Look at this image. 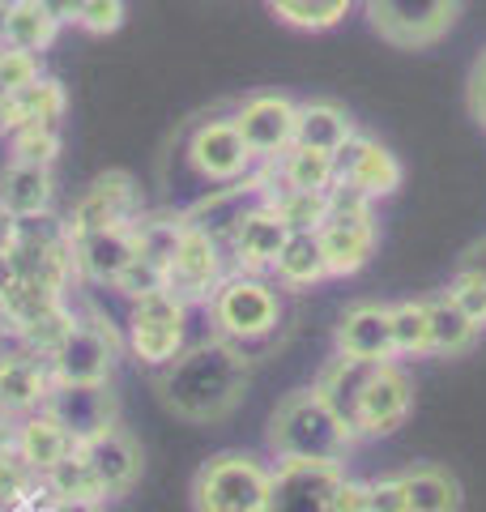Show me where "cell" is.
Here are the masks:
<instances>
[{
	"label": "cell",
	"mask_w": 486,
	"mask_h": 512,
	"mask_svg": "<svg viewBox=\"0 0 486 512\" xmlns=\"http://www.w3.org/2000/svg\"><path fill=\"white\" fill-rule=\"evenodd\" d=\"M252 355L226 338H201L184 346L167 367L154 372V389L175 419L184 423H222L235 414L252 384Z\"/></svg>",
	"instance_id": "1"
},
{
	"label": "cell",
	"mask_w": 486,
	"mask_h": 512,
	"mask_svg": "<svg viewBox=\"0 0 486 512\" xmlns=\"http://www.w3.org/2000/svg\"><path fill=\"white\" fill-rule=\"evenodd\" d=\"M354 440H359L354 427L337 419V410L316 389L286 393L265 427L273 461H333V466H346Z\"/></svg>",
	"instance_id": "2"
},
{
	"label": "cell",
	"mask_w": 486,
	"mask_h": 512,
	"mask_svg": "<svg viewBox=\"0 0 486 512\" xmlns=\"http://www.w3.org/2000/svg\"><path fill=\"white\" fill-rule=\"evenodd\" d=\"M209 316L218 338L243 346L252 355V346L269 342L273 333L282 329L286 320V303H282V291L273 286L265 274H243V269H231L218 291L209 295V303L201 308Z\"/></svg>",
	"instance_id": "3"
},
{
	"label": "cell",
	"mask_w": 486,
	"mask_h": 512,
	"mask_svg": "<svg viewBox=\"0 0 486 512\" xmlns=\"http://www.w3.org/2000/svg\"><path fill=\"white\" fill-rule=\"evenodd\" d=\"M324 256H329V274L333 278H354L367 261L376 256L380 227H376V201L359 192L354 184L333 180L329 188V214L316 227Z\"/></svg>",
	"instance_id": "4"
},
{
	"label": "cell",
	"mask_w": 486,
	"mask_h": 512,
	"mask_svg": "<svg viewBox=\"0 0 486 512\" xmlns=\"http://www.w3.org/2000/svg\"><path fill=\"white\" fill-rule=\"evenodd\" d=\"M273 466L256 453H214L192 474V512H265Z\"/></svg>",
	"instance_id": "5"
},
{
	"label": "cell",
	"mask_w": 486,
	"mask_h": 512,
	"mask_svg": "<svg viewBox=\"0 0 486 512\" xmlns=\"http://www.w3.org/2000/svg\"><path fill=\"white\" fill-rule=\"evenodd\" d=\"M465 0H363V18L380 43L401 52H423L452 35L461 22Z\"/></svg>",
	"instance_id": "6"
},
{
	"label": "cell",
	"mask_w": 486,
	"mask_h": 512,
	"mask_svg": "<svg viewBox=\"0 0 486 512\" xmlns=\"http://www.w3.org/2000/svg\"><path fill=\"white\" fill-rule=\"evenodd\" d=\"M188 303L175 299L167 286L150 291L128 303V320H124V346L133 350V359L141 367H167L180 350L188 346Z\"/></svg>",
	"instance_id": "7"
},
{
	"label": "cell",
	"mask_w": 486,
	"mask_h": 512,
	"mask_svg": "<svg viewBox=\"0 0 486 512\" xmlns=\"http://www.w3.org/2000/svg\"><path fill=\"white\" fill-rule=\"evenodd\" d=\"M120 346L124 333L99 312H90V316H73L69 333L56 342L47 363H52L56 384H107Z\"/></svg>",
	"instance_id": "8"
},
{
	"label": "cell",
	"mask_w": 486,
	"mask_h": 512,
	"mask_svg": "<svg viewBox=\"0 0 486 512\" xmlns=\"http://www.w3.org/2000/svg\"><path fill=\"white\" fill-rule=\"evenodd\" d=\"M188 167L197 171V180L205 184H239L256 171V154L248 150L243 141L235 116H214V120H201L197 128L188 133V146H184Z\"/></svg>",
	"instance_id": "9"
},
{
	"label": "cell",
	"mask_w": 486,
	"mask_h": 512,
	"mask_svg": "<svg viewBox=\"0 0 486 512\" xmlns=\"http://www.w3.org/2000/svg\"><path fill=\"white\" fill-rule=\"evenodd\" d=\"M346 466L333 461H278L265 512H342Z\"/></svg>",
	"instance_id": "10"
},
{
	"label": "cell",
	"mask_w": 486,
	"mask_h": 512,
	"mask_svg": "<svg viewBox=\"0 0 486 512\" xmlns=\"http://www.w3.org/2000/svg\"><path fill=\"white\" fill-rule=\"evenodd\" d=\"M231 274V256L218 239H209L205 231H184V239L175 244L167 261V291L175 299H184L188 308H205L209 295L218 291V282Z\"/></svg>",
	"instance_id": "11"
},
{
	"label": "cell",
	"mask_w": 486,
	"mask_h": 512,
	"mask_svg": "<svg viewBox=\"0 0 486 512\" xmlns=\"http://www.w3.org/2000/svg\"><path fill=\"white\" fill-rule=\"evenodd\" d=\"M141 214H145V201L137 180L128 171H107L73 201L64 227H69V235L99 231V227H133Z\"/></svg>",
	"instance_id": "12"
},
{
	"label": "cell",
	"mask_w": 486,
	"mask_h": 512,
	"mask_svg": "<svg viewBox=\"0 0 486 512\" xmlns=\"http://www.w3.org/2000/svg\"><path fill=\"white\" fill-rule=\"evenodd\" d=\"M261 201H269V192H265L261 171H252L248 180H239V184L209 188L201 201H192L184 210V222L192 231H205L209 239H218V244L226 248L235 239V231L243 227V218H248Z\"/></svg>",
	"instance_id": "13"
},
{
	"label": "cell",
	"mask_w": 486,
	"mask_h": 512,
	"mask_svg": "<svg viewBox=\"0 0 486 512\" xmlns=\"http://www.w3.org/2000/svg\"><path fill=\"white\" fill-rule=\"evenodd\" d=\"M333 167H337V180H342V184H354L359 192H367L371 201L393 197V192L405 184L401 158L388 150L384 141L367 137V133H354L346 146L333 154Z\"/></svg>",
	"instance_id": "14"
},
{
	"label": "cell",
	"mask_w": 486,
	"mask_h": 512,
	"mask_svg": "<svg viewBox=\"0 0 486 512\" xmlns=\"http://www.w3.org/2000/svg\"><path fill=\"white\" fill-rule=\"evenodd\" d=\"M56 389L52 363L35 350H26L13 342L9 350H0V414L9 419H26L47 406V397Z\"/></svg>",
	"instance_id": "15"
},
{
	"label": "cell",
	"mask_w": 486,
	"mask_h": 512,
	"mask_svg": "<svg viewBox=\"0 0 486 512\" xmlns=\"http://www.w3.org/2000/svg\"><path fill=\"white\" fill-rule=\"evenodd\" d=\"M295 120H299V103H290L286 94H252L235 107V124L248 150L256 154V163L278 158L282 150L295 146Z\"/></svg>",
	"instance_id": "16"
},
{
	"label": "cell",
	"mask_w": 486,
	"mask_h": 512,
	"mask_svg": "<svg viewBox=\"0 0 486 512\" xmlns=\"http://www.w3.org/2000/svg\"><path fill=\"white\" fill-rule=\"evenodd\" d=\"M410 406H414V380L401 372L397 363H376L367 389H363V402H359V423L354 431L363 436H393L397 427H405L410 419Z\"/></svg>",
	"instance_id": "17"
},
{
	"label": "cell",
	"mask_w": 486,
	"mask_h": 512,
	"mask_svg": "<svg viewBox=\"0 0 486 512\" xmlns=\"http://www.w3.org/2000/svg\"><path fill=\"white\" fill-rule=\"evenodd\" d=\"M133 261H137V231L133 227H99V231L73 235L77 282H90V286L111 291Z\"/></svg>",
	"instance_id": "18"
},
{
	"label": "cell",
	"mask_w": 486,
	"mask_h": 512,
	"mask_svg": "<svg viewBox=\"0 0 486 512\" xmlns=\"http://www.w3.org/2000/svg\"><path fill=\"white\" fill-rule=\"evenodd\" d=\"M47 410L64 423V431H69L77 444L94 440L99 431L116 427V419H120V402L107 384H56L52 397H47Z\"/></svg>",
	"instance_id": "19"
},
{
	"label": "cell",
	"mask_w": 486,
	"mask_h": 512,
	"mask_svg": "<svg viewBox=\"0 0 486 512\" xmlns=\"http://www.w3.org/2000/svg\"><path fill=\"white\" fill-rule=\"evenodd\" d=\"M337 355L363 359V363H397L393 342V312L384 303H354L333 329Z\"/></svg>",
	"instance_id": "20"
},
{
	"label": "cell",
	"mask_w": 486,
	"mask_h": 512,
	"mask_svg": "<svg viewBox=\"0 0 486 512\" xmlns=\"http://www.w3.org/2000/svg\"><path fill=\"white\" fill-rule=\"evenodd\" d=\"M286 235H290V227L282 222V214L273 210L269 201H261L248 218H243V227L235 231L231 244H226L231 269H243V274H269L282 244H286Z\"/></svg>",
	"instance_id": "21"
},
{
	"label": "cell",
	"mask_w": 486,
	"mask_h": 512,
	"mask_svg": "<svg viewBox=\"0 0 486 512\" xmlns=\"http://www.w3.org/2000/svg\"><path fill=\"white\" fill-rule=\"evenodd\" d=\"M81 453H86L90 466L99 470V478H103V487H107L111 500H120V495H128V491L141 483V470H145L141 444L128 436L120 423L99 431L94 440H86V444H81Z\"/></svg>",
	"instance_id": "22"
},
{
	"label": "cell",
	"mask_w": 486,
	"mask_h": 512,
	"mask_svg": "<svg viewBox=\"0 0 486 512\" xmlns=\"http://www.w3.org/2000/svg\"><path fill=\"white\" fill-rule=\"evenodd\" d=\"M56 205V175L52 167H35V163H9L0 167V214L30 222V218H47Z\"/></svg>",
	"instance_id": "23"
},
{
	"label": "cell",
	"mask_w": 486,
	"mask_h": 512,
	"mask_svg": "<svg viewBox=\"0 0 486 512\" xmlns=\"http://www.w3.org/2000/svg\"><path fill=\"white\" fill-rule=\"evenodd\" d=\"M64 111H69V94L56 77L39 73L30 86L13 90L0 99V133H18V128H30V124H60Z\"/></svg>",
	"instance_id": "24"
},
{
	"label": "cell",
	"mask_w": 486,
	"mask_h": 512,
	"mask_svg": "<svg viewBox=\"0 0 486 512\" xmlns=\"http://www.w3.org/2000/svg\"><path fill=\"white\" fill-rule=\"evenodd\" d=\"M371 372H376V363H363V359H350V355H333L329 363L320 367V376L312 389L337 410V419H342L346 427L359 423V402H363V389ZM359 436V431H354Z\"/></svg>",
	"instance_id": "25"
},
{
	"label": "cell",
	"mask_w": 486,
	"mask_h": 512,
	"mask_svg": "<svg viewBox=\"0 0 486 512\" xmlns=\"http://www.w3.org/2000/svg\"><path fill=\"white\" fill-rule=\"evenodd\" d=\"M269 274L278 278L282 291H312V286L329 282L333 274H329V256H324L320 235L316 231H290Z\"/></svg>",
	"instance_id": "26"
},
{
	"label": "cell",
	"mask_w": 486,
	"mask_h": 512,
	"mask_svg": "<svg viewBox=\"0 0 486 512\" xmlns=\"http://www.w3.org/2000/svg\"><path fill=\"white\" fill-rule=\"evenodd\" d=\"M77 448V440L64 431V423L56 419L52 410H35L26 414V419H18V457L26 461L30 470H35L39 478L56 466V461H64Z\"/></svg>",
	"instance_id": "27"
},
{
	"label": "cell",
	"mask_w": 486,
	"mask_h": 512,
	"mask_svg": "<svg viewBox=\"0 0 486 512\" xmlns=\"http://www.w3.org/2000/svg\"><path fill=\"white\" fill-rule=\"evenodd\" d=\"M39 483L56 495V500H64V504H86V508H103L111 495H107V487H103V478H99V470L90 466V457L81 453V444L73 448L64 461H56L52 470H47Z\"/></svg>",
	"instance_id": "28"
},
{
	"label": "cell",
	"mask_w": 486,
	"mask_h": 512,
	"mask_svg": "<svg viewBox=\"0 0 486 512\" xmlns=\"http://www.w3.org/2000/svg\"><path fill=\"white\" fill-rule=\"evenodd\" d=\"M359 133L350 120L346 107H337L329 99H316V103H299V120H295V146H312L324 154H337L346 141Z\"/></svg>",
	"instance_id": "29"
},
{
	"label": "cell",
	"mask_w": 486,
	"mask_h": 512,
	"mask_svg": "<svg viewBox=\"0 0 486 512\" xmlns=\"http://www.w3.org/2000/svg\"><path fill=\"white\" fill-rule=\"evenodd\" d=\"M427 320H431V355H444V359L469 355L478 342V333H482L448 291L427 299Z\"/></svg>",
	"instance_id": "30"
},
{
	"label": "cell",
	"mask_w": 486,
	"mask_h": 512,
	"mask_svg": "<svg viewBox=\"0 0 486 512\" xmlns=\"http://www.w3.org/2000/svg\"><path fill=\"white\" fill-rule=\"evenodd\" d=\"M60 22L47 13L43 0H9V26H5V43L22 47L30 56L52 52V43L60 39Z\"/></svg>",
	"instance_id": "31"
},
{
	"label": "cell",
	"mask_w": 486,
	"mask_h": 512,
	"mask_svg": "<svg viewBox=\"0 0 486 512\" xmlns=\"http://www.w3.org/2000/svg\"><path fill=\"white\" fill-rule=\"evenodd\" d=\"M410 512H461V483L440 466H410L401 470Z\"/></svg>",
	"instance_id": "32"
},
{
	"label": "cell",
	"mask_w": 486,
	"mask_h": 512,
	"mask_svg": "<svg viewBox=\"0 0 486 512\" xmlns=\"http://www.w3.org/2000/svg\"><path fill=\"white\" fill-rule=\"evenodd\" d=\"M265 5L278 22L307 30V35H320V30H333V26L346 22L354 0H265Z\"/></svg>",
	"instance_id": "33"
},
{
	"label": "cell",
	"mask_w": 486,
	"mask_h": 512,
	"mask_svg": "<svg viewBox=\"0 0 486 512\" xmlns=\"http://www.w3.org/2000/svg\"><path fill=\"white\" fill-rule=\"evenodd\" d=\"M133 231H137V252L167 269L175 244H180L188 231V222H184V214H141L133 222Z\"/></svg>",
	"instance_id": "34"
},
{
	"label": "cell",
	"mask_w": 486,
	"mask_h": 512,
	"mask_svg": "<svg viewBox=\"0 0 486 512\" xmlns=\"http://www.w3.org/2000/svg\"><path fill=\"white\" fill-rule=\"evenodd\" d=\"M393 342H397V359H418L431 355V320H427V299H405L393 303Z\"/></svg>",
	"instance_id": "35"
},
{
	"label": "cell",
	"mask_w": 486,
	"mask_h": 512,
	"mask_svg": "<svg viewBox=\"0 0 486 512\" xmlns=\"http://www.w3.org/2000/svg\"><path fill=\"white\" fill-rule=\"evenodd\" d=\"M64 150L60 124H30L9 133V158L13 163H35V167H56Z\"/></svg>",
	"instance_id": "36"
},
{
	"label": "cell",
	"mask_w": 486,
	"mask_h": 512,
	"mask_svg": "<svg viewBox=\"0 0 486 512\" xmlns=\"http://www.w3.org/2000/svg\"><path fill=\"white\" fill-rule=\"evenodd\" d=\"M269 205L282 214V222L290 231H316L324 222V214H329V192H290V188H282V192L269 197Z\"/></svg>",
	"instance_id": "37"
},
{
	"label": "cell",
	"mask_w": 486,
	"mask_h": 512,
	"mask_svg": "<svg viewBox=\"0 0 486 512\" xmlns=\"http://www.w3.org/2000/svg\"><path fill=\"white\" fill-rule=\"evenodd\" d=\"M35 487H39V474L30 470L18 453L0 457V512H9L13 504H22Z\"/></svg>",
	"instance_id": "38"
},
{
	"label": "cell",
	"mask_w": 486,
	"mask_h": 512,
	"mask_svg": "<svg viewBox=\"0 0 486 512\" xmlns=\"http://www.w3.org/2000/svg\"><path fill=\"white\" fill-rule=\"evenodd\" d=\"M162 286H167V269H162V265H154L150 256H141V252H137V261L124 269V274H120V282L111 286V291H116V295H124L128 303H133V299L150 295V291H162Z\"/></svg>",
	"instance_id": "39"
},
{
	"label": "cell",
	"mask_w": 486,
	"mask_h": 512,
	"mask_svg": "<svg viewBox=\"0 0 486 512\" xmlns=\"http://www.w3.org/2000/svg\"><path fill=\"white\" fill-rule=\"evenodd\" d=\"M448 295L461 303V312L474 320L478 329H486V278L482 274L457 265V274H452V282H448Z\"/></svg>",
	"instance_id": "40"
},
{
	"label": "cell",
	"mask_w": 486,
	"mask_h": 512,
	"mask_svg": "<svg viewBox=\"0 0 486 512\" xmlns=\"http://www.w3.org/2000/svg\"><path fill=\"white\" fill-rule=\"evenodd\" d=\"M39 77V56H30V52H22V47H0V99L5 94H13V90H22V86H30Z\"/></svg>",
	"instance_id": "41"
},
{
	"label": "cell",
	"mask_w": 486,
	"mask_h": 512,
	"mask_svg": "<svg viewBox=\"0 0 486 512\" xmlns=\"http://www.w3.org/2000/svg\"><path fill=\"white\" fill-rule=\"evenodd\" d=\"M124 18H128L124 0H86L77 30H86V35H94V39H107V35H116V30L124 26Z\"/></svg>",
	"instance_id": "42"
},
{
	"label": "cell",
	"mask_w": 486,
	"mask_h": 512,
	"mask_svg": "<svg viewBox=\"0 0 486 512\" xmlns=\"http://www.w3.org/2000/svg\"><path fill=\"white\" fill-rule=\"evenodd\" d=\"M367 512H410V500H405L401 474L371 478V483H367Z\"/></svg>",
	"instance_id": "43"
},
{
	"label": "cell",
	"mask_w": 486,
	"mask_h": 512,
	"mask_svg": "<svg viewBox=\"0 0 486 512\" xmlns=\"http://www.w3.org/2000/svg\"><path fill=\"white\" fill-rule=\"evenodd\" d=\"M465 107H469V116H474V124L486 128V47H482V56L474 60V69H469Z\"/></svg>",
	"instance_id": "44"
},
{
	"label": "cell",
	"mask_w": 486,
	"mask_h": 512,
	"mask_svg": "<svg viewBox=\"0 0 486 512\" xmlns=\"http://www.w3.org/2000/svg\"><path fill=\"white\" fill-rule=\"evenodd\" d=\"M47 13L60 22V26H77L81 22V9H86V0H43Z\"/></svg>",
	"instance_id": "45"
},
{
	"label": "cell",
	"mask_w": 486,
	"mask_h": 512,
	"mask_svg": "<svg viewBox=\"0 0 486 512\" xmlns=\"http://www.w3.org/2000/svg\"><path fill=\"white\" fill-rule=\"evenodd\" d=\"M342 512H367V483L346 478L342 483Z\"/></svg>",
	"instance_id": "46"
},
{
	"label": "cell",
	"mask_w": 486,
	"mask_h": 512,
	"mask_svg": "<svg viewBox=\"0 0 486 512\" xmlns=\"http://www.w3.org/2000/svg\"><path fill=\"white\" fill-rule=\"evenodd\" d=\"M461 269H474V274H482L486 278V239H474L465 252H461V261H457Z\"/></svg>",
	"instance_id": "47"
},
{
	"label": "cell",
	"mask_w": 486,
	"mask_h": 512,
	"mask_svg": "<svg viewBox=\"0 0 486 512\" xmlns=\"http://www.w3.org/2000/svg\"><path fill=\"white\" fill-rule=\"evenodd\" d=\"M13 282V261H9V252H0V291Z\"/></svg>",
	"instance_id": "48"
},
{
	"label": "cell",
	"mask_w": 486,
	"mask_h": 512,
	"mask_svg": "<svg viewBox=\"0 0 486 512\" xmlns=\"http://www.w3.org/2000/svg\"><path fill=\"white\" fill-rule=\"evenodd\" d=\"M5 26H9V0H0V47H5Z\"/></svg>",
	"instance_id": "49"
}]
</instances>
